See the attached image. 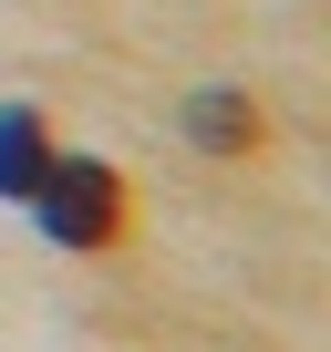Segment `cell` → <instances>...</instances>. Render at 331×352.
<instances>
[{
    "label": "cell",
    "instance_id": "obj_3",
    "mask_svg": "<svg viewBox=\"0 0 331 352\" xmlns=\"http://www.w3.org/2000/svg\"><path fill=\"white\" fill-rule=\"evenodd\" d=\"M187 135H197L207 155H249V145H259V104H249V94H197V104H187Z\"/></svg>",
    "mask_w": 331,
    "mask_h": 352
},
{
    "label": "cell",
    "instance_id": "obj_1",
    "mask_svg": "<svg viewBox=\"0 0 331 352\" xmlns=\"http://www.w3.org/2000/svg\"><path fill=\"white\" fill-rule=\"evenodd\" d=\"M32 197H42V228H52L62 249H104V239L124 228V176H114L104 155H52Z\"/></svg>",
    "mask_w": 331,
    "mask_h": 352
},
{
    "label": "cell",
    "instance_id": "obj_2",
    "mask_svg": "<svg viewBox=\"0 0 331 352\" xmlns=\"http://www.w3.org/2000/svg\"><path fill=\"white\" fill-rule=\"evenodd\" d=\"M42 166H52L42 114H32V104H0V197H32V187H42Z\"/></svg>",
    "mask_w": 331,
    "mask_h": 352
}]
</instances>
